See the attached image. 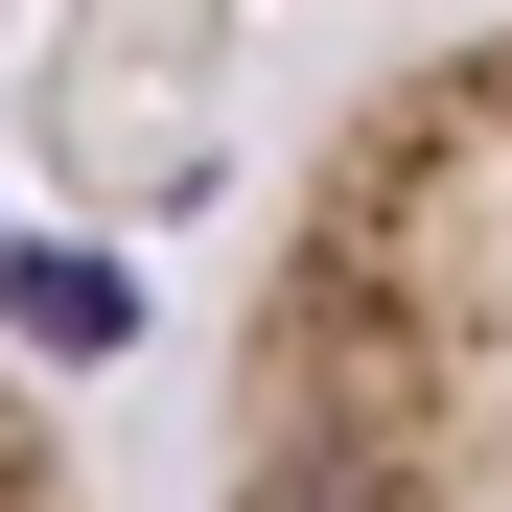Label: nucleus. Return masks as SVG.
Listing matches in <instances>:
<instances>
[{
    "label": "nucleus",
    "mask_w": 512,
    "mask_h": 512,
    "mask_svg": "<svg viewBox=\"0 0 512 512\" xmlns=\"http://www.w3.org/2000/svg\"><path fill=\"white\" fill-rule=\"evenodd\" d=\"M210 512H512V0L303 140L233 280Z\"/></svg>",
    "instance_id": "obj_1"
},
{
    "label": "nucleus",
    "mask_w": 512,
    "mask_h": 512,
    "mask_svg": "<svg viewBox=\"0 0 512 512\" xmlns=\"http://www.w3.org/2000/svg\"><path fill=\"white\" fill-rule=\"evenodd\" d=\"M0 512H94V466H70V419L0 373Z\"/></svg>",
    "instance_id": "obj_2"
}]
</instances>
